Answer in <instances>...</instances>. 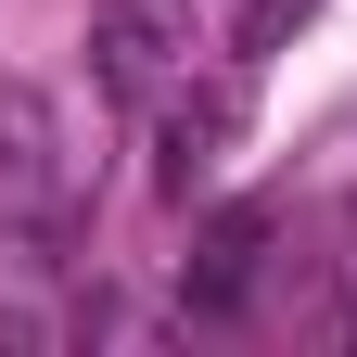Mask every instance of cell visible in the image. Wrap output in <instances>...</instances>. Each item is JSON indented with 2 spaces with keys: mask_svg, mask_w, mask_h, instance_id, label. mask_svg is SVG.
<instances>
[{
  "mask_svg": "<svg viewBox=\"0 0 357 357\" xmlns=\"http://www.w3.org/2000/svg\"><path fill=\"white\" fill-rule=\"evenodd\" d=\"M178 52H192V0H102L89 13V77L115 102H153Z\"/></svg>",
  "mask_w": 357,
  "mask_h": 357,
  "instance_id": "6da1fadb",
  "label": "cell"
},
{
  "mask_svg": "<svg viewBox=\"0 0 357 357\" xmlns=\"http://www.w3.org/2000/svg\"><path fill=\"white\" fill-rule=\"evenodd\" d=\"M0 204H64V102L38 77H0Z\"/></svg>",
  "mask_w": 357,
  "mask_h": 357,
  "instance_id": "7a4b0ae2",
  "label": "cell"
},
{
  "mask_svg": "<svg viewBox=\"0 0 357 357\" xmlns=\"http://www.w3.org/2000/svg\"><path fill=\"white\" fill-rule=\"evenodd\" d=\"M230 115H243L230 89H192V102L166 115V192H192V178L217 166V141H230Z\"/></svg>",
  "mask_w": 357,
  "mask_h": 357,
  "instance_id": "3957f363",
  "label": "cell"
},
{
  "mask_svg": "<svg viewBox=\"0 0 357 357\" xmlns=\"http://www.w3.org/2000/svg\"><path fill=\"white\" fill-rule=\"evenodd\" d=\"M306 13H319V0H255V13H243V64H255V52H281Z\"/></svg>",
  "mask_w": 357,
  "mask_h": 357,
  "instance_id": "277c9868",
  "label": "cell"
}]
</instances>
